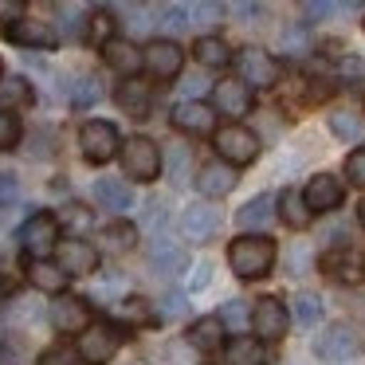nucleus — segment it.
<instances>
[{
	"mask_svg": "<svg viewBox=\"0 0 365 365\" xmlns=\"http://www.w3.org/2000/svg\"><path fill=\"white\" fill-rule=\"evenodd\" d=\"M357 220L365 224V200H361V205H357Z\"/></svg>",
	"mask_w": 365,
	"mask_h": 365,
	"instance_id": "obj_53",
	"label": "nucleus"
},
{
	"mask_svg": "<svg viewBox=\"0 0 365 365\" xmlns=\"http://www.w3.org/2000/svg\"><path fill=\"white\" fill-rule=\"evenodd\" d=\"M232 9H236L240 16H255V12H259V4H247V0H240V4H232Z\"/></svg>",
	"mask_w": 365,
	"mask_h": 365,
	"instance_id": "obj_51",
	"label": "nucleus"
},
{
	"mask_svg": "<svg viewBox=\"0 0 365 365\" xmlns=\"http://www.w3.org/2000/svg\"><path fill=\"white\" fill-rule=\"evenodd\" d=\"M16 177L12 173H0V208H12L16 205Z\"/></svg>",
	"mask_w": 365,
	"mask_h": 365,
	"instance_id": "obj_46",
	"label": "nucleus"
},
{
	"mask_svg": "<svg viewBox=\"0 0 365 365\" xmlns=\"http://www.w3.org/2000/svg\"><path fill=\"white\" fill-rule=\"evenodd\" d=\"M158 24L161 28H169V32H181V28H189L192 24V12H189V4H165V9H158Z\"/></svg>",
	"mask_w": 365,
	"mask_h": 365,
	"instance_id": "obj_37",
	"label": "nucleus"
},
{
	"mask_svg": "<svg viewBox=\"0 0 365 365\" xmlns=\"http://www.w3.org/2000/svg\"><path fill=\"white\" fill-rule=\"evenodd\" d=\"M346 177L354 185H365V150H354L349 153V161H346Z\"/></svg>",
	"mask_w": 365,
	"mask_h": 365,
	"instance_id": "obj_45",
	"label": "nucleus"
},
{
	"mask_svg": "<svg viewBox=\"0 0 365 365\" xmlns=\"http://www.w3.org/2000/svg\"><path fill=\"white\" fill-rule=\"evenodd\" d=\"M330 130H334V138H341V142H361V134H365L361 118L349 114V110H334L330 114Z\"/></svg>",
	"mask_w": 365,
	"mask_h": 365,
	"instance_id": "obj_32",
	"label": "nucleus"
},
{
	"mask_svg": "<svg viewBox=\"0 0 365 365\" xmlns=\"http://www.w3.org/2000/svg\"><path fill=\"white\" fill-rule=\"evenodd\" d=\"M216 228H220V212L212 205H205V200H197V205H189L181 212V236L189 244H208L216 236Z\"/></svg>",
	"mask_w": 365,
	"mask_h": 365,
	"instance_id": "obj_10",
	"label": "nucleus"
},
{
	"mask_svg": "<svg viewBox=\"0 0 365 365\" xmlns=\"http://www.w3.org/2000/svg\"><path fill=\"white\" fill-rule=\"evenodd\" d=\"M275 197H267V192H259L255 200H247L244 208L236 212V224L240 228H267L271 220H275Z\"/></svg>",
	"mask_w": 365,
	"mask_h": 365,
	"instance_id": "obj_27",
	"label": "nucleus"
},
{
	"mask_svg": "<svg viewBox=\"0 0 365 365\" xmlns=\"http://www.w3.org/2000/svg\"><path fill=\"white\" fill-rule=\"evenodd\" d=\"M95 200L103 208H110V212L126 216V208L134 205V192H130V185L118 181V177H103V181L95 185Z\"/></svg>",
	"mask_w": 365,
	"mask_h": 365,
	"instance_id": "obj_21",
	"label": "nucleus"
},
{
	"mask_svg": "<svg viewBox=\"0 0 365 365\" xmlns=\"http://www.w3.org/2000/svg\"><path fill=\"white\" fill-rule=\"evenodd\" d=\"M150 103H153V95H150V87H145V83L126 79L118 87V106L130 114V118H150Z\"/></svg>",
	"mask_w": 365,
	"mask_h": 365,
	"instance_id": "obj_24",
	"label": "nucleus"
},
{
	"mask_svg": "<svg viewBox=\"0 0 365 365\" xmlns=\"http://www.w3.org/2000/svg\"><path fill=\"white\" fill-rule=\"evenodd\" d=\"M275 263V240L267 236H240L228 247V267L240 279H263Z\"/></svg>",
	"mask_w": 365,
	"mask_h": 365,
	"instance_id": "obj_1",
	"label": "nucleus"
},
{
	"mask_svg": "<svg viewBox=\"0 0 365 365\" xmlns=\"http://www.w3.org/2000/svg\"><path fill=\"white\" fill-rule=\"evenodd\" d=\"M98 98H103V83H98V79L83 75L79 83H71V103L75 106H83V110H87V106H95Z\"/></svg>",
	"mask_w": 365,
	"mask_h": 365,
	"instance_id": "obj_34",
	"label": "nucleus"
},
{
	"mask_svg": "<svg viewBox=\"0 0 365 365\" xmlns=\"http://www.w3.org/2000/svg\"><path fill=\"white\" fill-rule=\"evenodd\" d=\"M103 56H106V63H110L122 79H134V75L145 67V51L138 48L134 40H122V36H114V40L106 43Z\"/></svg>",
	"mask_w": 365,
	"mask_h": 365,
	"instance_id": "obj_17",
	"label": "nucleus"
},
{
	"mask_svg": "<svg viewBox=\"0 0 365 365\" xmlns=\"http://www.w3.org/2000/svg\"><path fill=\"white\" fill-rule=\"evenodd\" d=\"M216 153H220V161H228L232 169L252 165V161L259 158V138L247 126H220L216 130Z\"/></svg>",
	"mask_w": 365,
	"mask_h": 365,
	"instance_id": "obj_3",
	"label": "nucleus"
},
{
	"mask_svg": "<svg viewBox=\"0 0 365 365\" xmlns=\"http://www.w3.org/2000/svg\"><path fill=\"white\" fill-rule=\"evenodd\" d=\"M354 349H357V338H354L349 326H330V330L314 341V354L322 357V361H346V357H354Z\"/></svg>",
	"mask_w": 365,
	"mask_h": 365,
	"instance_id": "obj_18",
	"label": "nucleus"
},
{
	"mask_svg": "<svg viewBox=\"0 0 365 365\" xmlns=\"http://www.w3.org/2000/svg\"><path fill=\"white\" fill-rule=\"evenodd\" d=\"M216 98V110L228 114V118H244V114H252V87L240 79H220L212 91Z\"/></svg>",
	"mask_w": 365,
	"mask_h": 365,
	"instance_id": "obj_16",
	"label": "nucleus"
},
{
	"mask_svg": "<svg viewBox=\"0 0 365 365\" xmlns=\"http://www.w3.org/2000/svg\"><path fill=\"white\" fill-rule=\"evenodd\" d=\"M51 326H56L59 334H87L91 326V302L87 299H79V294H59L56 302H51Z\"/></svg>",
	"mask_w": 365,
	"mask_h": 365,
	"instance_id": "obj_6",
	"label": "nucleus"
},
{
	"mask_svg": "<svg viewBox=\"0 0 365 365\" xmlns=\"http://www.w3.org/2000/svg\"><path fill=\"white\" fill-rule=\"evenodd\" d=\"M220 322L228 326V330H247V326H252V310H247V302L244 299H232L228 307L220 310Z\"/></svg>",
	"mask_w": 365,
	"mask_h": 365,
	"instance_id": "obj_36",
	"label": "nucleus"
},
{
	"mask_svg": "<svg viewBox=\"0 0 365 365\" xmlns=\"http://www.w3.org/2000/svg\"><path fill=\"white\" fill-rule=\"evenodd\" d=\"M185 67V51L181 43L173 40H153L150 48H145V71L153 75V79H177Z\"/></svg>",
	"mask_w": 365,
	"mask_h": 365,
	"instance_id": "obj_11",
	"label": "nucleus"
},
{
	"mask_svg": "<svg viewBox=\"0 0 365 365\" xmlns=\"http://www.w3.org/2000/svg\"><path fill=\"white\" fill-rule=\"evenodd\" d=\"M294 318H299L302 326H314V322H322V299L318 294H294Z\"/></svg>",
	"mask_w": 365,
	"mask_h": 365,
	"instance_id": "obj_35",
	"label": "nucleus"
},
{
	"mask_svg": "<svg viewBox=\"0 0 365 365\" xmlns=\"http://www.w3.org/2000/svg\"><path fill=\"white\" fill-rule=\"evenodd\" d=\"M75 361H79V349H71V346H63V341H56V346L43 349L36 365H75Z\"/></svg>",
	"mask_w": 365,
	"mask_h": 365,
	"instance_id": "obj_39",
	"label": "nucleus"
},
{
	"mask_svg": "<svg viewBox=\"0 0 365 365\" xmlns=\"http://www.w3.org/2000/svg\"><path fill=\"white\" fill-rule=\"evenodd\" d=\"M283 51H287V56H307V51H310V36L302 32V28L283 32Z\"/></svg>",
	"mask_w": 365,
	"mask_h": 365,
	"instance_id": "obj_43",
	"label": "nucleus"
},
{
	"mask_svg": "<svg viewBox=\"0 0 365 365\" xmlns=\"http://www.w3.org/2000/svg\"><path fill=\"white\" fill-rule=\"evenodd\" d=\"M114 318L126 326H153L158 322V310H153V302L145 294H126V299L114 302Z\"/></svg>",
	"mask_w": 365,
	"mask_h": 365,
	"instance_id": "obj_20",
	"label": "nucleus"
},
{
	"mask_svg": "<svg viewBox=\"0 0 365 365\" xmlns=\"http://www.w3.org/2000/svg\"><path fill=\"white\" fill-rule=\"evenodd\" d=\"M228 365H267V354H263V341L252 338V334H236L224 349Z\"/></svg>",
	"mask_w": 365,
	"mask_h": 365,
	"instance_id": "obj_23",
	"label": "nucleus"
},
{
	"mask_svg": "<svg viewBox=\"0 0 365 365\" xmlns=\"http://www.w3.org/2000/svg\"><path fill=\"white\" fill-rule=\"evenodd\" d=\"M150 263L161 271V275H177V271L189 267V255H185L181 244H173V240H158L150 252Z\"/></svg>",
	"mask_w": 365,
	"mask_h": 365,
	"instance_id": "obj_25",
	"label": "nucleus"
},
{
	"mask_svg": "<svg viewBox=\"0 0 365 365\" xmlns=\"http://www.w3.org/2000/svg\"><path fill=\"white\" fill-rule=\"evenodd\" d=\"M173 126L185 134H216V110L200 98H185L173 106Z\"/></svg>",
	"mask_w": 365,
	"mask_h": 365,
	"instance_id": "obj_12",
	"label": "nucleus"
},
{
	"mask_svg": "<svg viewBox=\"0 0 365 365\" xmlns=\"http://www.w3.org/2000/svg\"><path fill=\"white\" fill-rule=\"evenodd\" d=\"M9 40L16 43V48H40V51H51L59 43V32L48 24V20H16V24H9Z\"/></svg>",
	"mask_w": 365,
	"mask_h": 365,
	"instance_id": "obj_14",
	"label": "nucleus"
},
{
	"mask_svg": "<svg viewBox=\"0 0 365 365\" xmlns=\"http://www.w3.org/2000/svg\"><path fill=\"white\" fill-rule=\"evenodd\" d=\"M161 173V150L150 138H126L122 142V177L130 181H153Z\"/></svg>",
	"mask_w": 365,
	"mask_h": 365,
	"instance_id": "obj_2",
	"label": "nucleus"
},
{
	"mask_svg": "<svg viewBox=\"0 0 365 365\" xmlns=\"http://www.w3.org/2000/svg\"><path fill=\"white\" fill-rule=\"evenodd\" d=\"M302 12H307L310 20H318V16H330V12H338V4H330V0H307V4H302Z\"/></svg>",
	"mask_w": 365,
	"mask_h": 365,
	"instance_id": "obj_47",
	"label": "nucleus"
},
{
	"mask_svg": "<svg viewBox=\"0 0 365 365\" xmlns=\"http://www.w3.org/2000/svg\"><path fill=\"white\" fill-rule=\"evenodd\" d=\"M338 71H341V79H346V83H354V87H357V83H365V59L346 56V59L338 63Z\"/></svg>",
	"mask_w": 365,
	"mask_h": 365,
	"instance_id": "obj_44",
	"label": "nucleus"
},
{
	"mask_svg": "<svg viewBox=\"0 0 365 365\" xmlns=\"http://www.w3.org/2000/svg\"><path fill=\"white\" fill-rule=\"evenodd\" d=\"M118 346H122V334H118V326H110V322H95L87 334L79 338V357L87 365H106L114 354H118Z\"/></svg>",
	"mask_w": 365,
	"mask_h": 365,
	"instance_id": "obj_7",
	"label": "nucleus"
},
{
	"mask_svg": "<svg viewBox=\"0 0 365 365\" xmlns=\"http://www.w3.org/2000/svg\"><path fill=\"white\" fill-rule=\"evenodd\" d=\"M134 244H138V228L130 220H118V224H110V228L103 232V247H106V252H130Z\"/></svg>",
	"mask_w": 365,
	"mask_h": 365,
	"instance_id": "obj_31",
	"label": "nucleus"
},
{
	"mask_svg": "<svg viewBox=\"0 0 365 365\" xmlns=\"http://www.w3.org/2000/svg\"><path fill=\"white\" fill-rule=\"evenodd\" d=\"M197 189L205 192V197H228V192L236 189V169H232L228 161H208L197 173Z\"/></svg>",
	"mask_w": 365,
	"mask_h": 365,
	"instance_id": "obj_19",
	"label": "nucleus"
},
{
	"mask_svg": "<svg viewBox=\"0 0 365 365\" xmlns=\"http://www.w3.org/2000/svg\"><path fill=\"white\" fill-rule=\"evenodd\" d=\"M192 56H197L200 67H212V71H220V67L232 63V51L220 36H200V40L192 43Z\"/></svg>",
	"mask_w": 365,
	"mask_h": 365,
	"instance_id": "obj_26",
	"label": "nucleus"
},
{
	"mask_svg": "<svg viewBox=\"0 0 365 365\" xmlns=\"http://www.w3.org/2000/svg\"><path fill=\"white\" fill-rule=\"evenodd\" d=\"M220 341H224V322H220V314L197 318V322L189 326V346L200 349V354H212V349H220Z\"/></svg>",
	"mask_w": 365,
	"mask_h": 365,
	"instance_id": "obj_22",
	"label": "nucleus"
},
{
	"mask_svg": "<svg viewBox=\"0 0 365 365\" xmlns=\"http://www.w3.org/2000/svg\"><path fill=\"white\" fill-rule=\"evenodd\" d=\"M145 216H150V224H165V205H161V200H150V205H145Z\"/></svg>",
	"mask_w": 365,
	"mask_h": 365,
	"instance_id": "obj_50",
	"label": "nucleus"
},
{
	"mask_svg": "<svg viewBox=\"0 0 365 365\" xmlns=\"http://www.w3.org/2000/svg\"><path fill=\"white\" fill-rule=\"evenodd\" d=\"M28 279H32V287H40V291H48V294H59L67 287V271L51 259H36L32 267H28Z\"/></svg>",
	"mask_w": 365,
	"mask_h": 365,
	"instance_id": "obj_28",
	"label": "nucleus"
},
{
	"mask_svg": "<svg viewBox=\"0 0 365 365\" xmlns=\"http://www.w3.org/2000/svg\"><path fill=\"white\" fill-rule=\"evenodd\" d=\"M32 103V83L24 75H4L0 79V110H9V106H24Z\"/></svg>",
	"mask_w": 365,
	"mask_h": 365,
	"instance_id": "obj_29",
	"label": "nucleus"
},
{
	"mask_svg": "<svg viewBox=\"0 0 365 365\" xmlns=\"http://www.w3.org/2000/svg\"><path fill=\"white\" fill-rule=\"evenodd\" d=\"M56 263L67 271V275H91V271H98V247L91 244V240L71 236V240L59 244V259Z\"/></svg>",
	"mask_w": 365,
	"mask_h": 365,
	"instance_id": "obj_13",
	"label": "nucleus"
},
{
	"mask_svg": "<svg viewBox=\"0 0 365 365\" xmlns=\"http://www.w3.org/2000/svg\"><path fill=\"white\" fill-rule=\"evenodd\" d=\"M0 71H4V67H0ZM0 79H4V75H0Z\"/></svg>",
	"mask_w": 365,
	"mask_h": 365,
	"instance_id": "obj_54",
	"label": "nucleus"
},
{
	"mask_svg": "<svg viewBox=\"0 0 365 365\" xmlns=\"http://www.w3.org/2000/svg\"><path fill=\"white\" fill-rule=\"evenodd\" d=\"M287 322H291V314H287V307L279 299H259L252 310V330L259 334V341H279L287 334Z\"/></svg>",
	"mask_w": 365,
	"mask_h": 365,
	"instance_id": "obj_9",
	"label": "nucleus"
},
{
	"mask_svg": "<svg viewBox=\"0 0 365 365\" xmlns=\"http://www.w3.org/2000/svg\"><path fill=\"white\" fill-rule=\"evenodd\" d=\"M110 28H114L110 12H106V9H95V12L87 16V36H83V40H87V43H98V48H106V43L114 40Z\"/></svg>",
	"mask_w": 365,
	"mask_h": 365,
	"instance_id": "obj_33",
	"label": "nucleus"
},
{
	"mask_svg": "<svg viewBox=\"0 0 365 365\" xmlns=\"http://www.w3.org/2000/svg\"><path fill=\"white\" fill-rule=\"evenodd\" d=\"M20 118L12 110H0V150H16L20 145Z\"/></svg>",
	"mask_w": 365,
	"mask_h": 365,
	"instance_id": "obj_38",
	"label": "nucleus"
},
{
	"mask_svg": "<svg viewBox=\"0 0 365 365\" xmlns=\"http://www.w3.org/2000/svg\"><path fill=\"white\" fill-rule=\"evenodd\" d=\"M0 16L9 20V24H16V20H24V4L20 0H0Z\"/></svg>",
	"mask_w": 365,
	"mask_h": 365,
	"instance_id": "obj_48",
	"label": "nucleus"
},
{
	"mask_svg": "<svg viewBox=\"0 0 365 365\" xmlns=\"http://www.w3.org/2000/svg\"><path fill=\"white\" fill-rule=\"evenodd\" d=\"M63 220L71 224V232H79V240H83V232H91V228H95V216H91L87 208H79V205L63 208Z\"/></svg>",
	"mask_w": 365,
	"mask_h": 365,
	"instance_id": "obj_41",
	"label": "nucleus"
},
{
	"mask_svg": "<svg viewBox=\"0 0 365 365\" xmlns=\"http://www.w3.org/2000/svg\"><path fill=\"white\" fill-rule=\"evenodd\" d=\"M208 283V267H197V275H192V287H205Z\"/></svg>",
	"mask_w": 365,
	"mask_h": 365,
	"instance_id": "obj_52",
	"label": "nucleus"
},
{
	"mask_svg": "<svg viewBox=\"0 0 365 365\" xmlns=\"http://www.w3.org/2000/svg\"><path fill=\"white\" fill-rule=\"evenodd\" d=\"M302 197H307L310 212H334V208L341 205V197H346V189H341V181L334 173H318V177H310Z\"/></svg>",
	"mask_w": 365,
	"mask_h": 365,
	"instance_id": "obj_15",
	"label": "nucleus"
},
{
	"mask_svg": "<svg viewBox=\"0 0 365 365\" xmlns=\"http://www.w3.org/2000/svg\"><path fill=\"white\" fill-rule=\"evenodd\" d=\"M185 165H189V150H185V145L169 150V177H173V185H189V177H185Z\"/></svg>",
	"mask_w": 365,
	"mask_h": 365,
	"instance_id": "obj_42",
	"label": "nucleus"
},
{
	"mask_svg": "<svg viewBox=\"0 0 365 365\" xmlns=\"http://www.w3.org/2000/svg\"><path fill=\"white\" fill-rule=\"evenodd\" d=\"M79 145H83V158L95 161V165H106V161L114 158V153H122V138L118 130L110 126V122H87V126L79 130Z\"/></svg>",
	"mask_w": 365,
	"mask_h": 365,
	"instance_id": "obj_5",
	"label": "nucleus"
},
{
	"mask_svg": "<svg viewBox=\"0 0 365 365\" xmlns=\"http://www.w3.org/2000/svg\"><path fill=\"white\" fill-rule=\"evenodd\" d=\"M326 267H330V275L349 279V283L361 279V267H357V259H349V255H326Z\"/></svg>",
	"mask_w": 365,
	"mask_h": 365,
	"instance_id": "obj_40",
	"label": "nucleus"
},
{
	"mask_svg": "<svg viewBox=\"0 0 365 365\" xmlns=\"http://www.w3.org/2000/svg\"><path fill=\"white\" fill-rule=\"evenodd\" d=\"M236 67H240V83H247V87H275L279 75H283L279 59L267 56V51H259V48H244L236 59Z\"/></svg>",
	"mask_w": 365,
	"mask_h": 365,
	"instance_id": "obj_8",
	"label": "nucleus"
},
{
	"mask_svg": "<svg viewBox=\"0 0 365 365\" xmlns=\"http://www.w3.org/2000/svg\"><path fill=\"white\" fill-rule=\"evenodd\" d=\"M279 205H283V220L291 224V228H299V232L307 228V224H310V216H314V212L307 208V197H302V192H294V189H287Z\"/></svg>",
	"mask_w": 365,
	"mask_h": 365,
	"instance_id": "obj_30",
	"label": "nucleus"
},
{
	"mask_svg": "<svg viewBox=\"0 0 365 365\" xmlns=\"http://www.w3.org/2000/svg\"><path fill=\"white\" fill-rule=\"evenodd\" d=\"M185 302H189V299H185L181 291H173V294H165V307H161V310H165L169 318H173V314H185Z\"/></svg>",
	"mask_w": 365,
	"mask_h": 365,
	"instance_id": "obj_49",
	"label": "nucleus"
},
{
	"mask_svg": "<svg viewBox=\"0 0 365 365\" xmlns=\"http://www.w3.org/2000/svg\"><path fill=\"white\" fill-rule=\"evenodd\" d=\"M59 244H63V240H59V220L51 212H36L32 220L20 228V247H24L32 259H48Z\"/></svg>",
	"mask_w": 365,
	"mask_h": 365,
	"instance_id": "obj_4",
	"label": "nucleus"
}]
</instances>
